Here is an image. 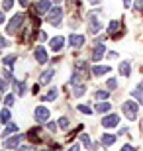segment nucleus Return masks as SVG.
Returning <instances> with one entry per match:
<instances>
[{
    "label": "nucleus",
    "instance_id": "nucleus-44",
    "mask_svg": "<svg viewBox=\"0 0 143 151\" xmlns=\"http://www.w3.org/2000/svg\"><path fill=\"white\" fill-rule=\"evenodd\" d=\"M18 2H20L22 6H28V0H18Z\"/></svg>",
    "mask_w": 143,
    "mask_h": 151
},
{
    "label": "nucleus",
    "instance_id": "nucleus-28",
    "mask_svg": "<svg viewBox=\"0 0 143 151\" xmlns=\"http://www.w3.org/2000/svg\"><path fill=\"white\" fill-rule=\"evenodd\" d=\"M75 67H77L78 73H88V67H86V63H84V61H78Z\"/></svg>",
    "mask_w": 143,
    "mask_h": 151
},
{
    "label": "nucleus",
    "instance_id": "nucleus-33",
    "mask_svg": "<svg viewBox=\"0 0 143 151\" xmlns=\"http://www.w3.org/2000/svg\"><path fill=\"white\" fill-rule=\"evenodd\" d=\"M59 128H61V129L69 128V120H67V118H59Z\"/></svg>",
    "mask_w": 143,
    "mask_h": 151
},
{
    "label": "nucleus",
    "instance_id": "nucleus-18",
    "mask_svg": "<svg viewBox=\"0 0 143 151\" xmlns=\"http://www.w3.org/2000/svg\"><path fill=\"white\" fill-rule=\"evenodd\" d=\"M118 29H120V22H118V20H112V22L108 24V34L116 37V32H118Z\"/></svg>",
    "mask_w": 143,
    "mask_h": 151
},
{
    "label": "nucleus",
    "instance_id": "nucleus-39",
    "mask_svg": "<svg viewBox=\"0 0 143 151\" xmlns=\"http://www.w3.org/2000/svg\"><path fill=\"white\" fill-rule=\"evenodd\" d=\"M90 149H94V151H102V145L100 143H92V147Z\"/></svg>",
    "mask_w": 143,
    "mask_h": 151
},
{
    "label": "nucleus",
    "instance_id": "nucleus-49",
    "mask_svg": "<svg viewBox=\"0 0 143 151\" xmlns=\"http://www.w3.org/2000/svg\"><path fill=\"white\" fill-rule=\"evenodd\" d=\"M41 151H51V149H41Z\"/></svg>",
    "mask_w": 143,
    "mask_h": 151
},
{
    "label": "nucleus",
    "instance_id": "nucleus-7",
    "mask_svg": "<svg viewBox=\"0 0 143 151\" xmlns=\"http://www.w3.org/2000/svg\"><path fill=\"white\" fill-rule=\"evenodd\" d=\"M33 55H35V59H37V63H39V65H45V63H47V59H49V55H47V51H45V47H43V45L35 47Z\"/></svg>",
    "mask_w": 143,
    "mask_h": 151
},
{
    "label": "nucleus",
    "instance_id": "nucleus-40",
    "mask_svg": "<svg viewBox=\"0 0 143 151\" xmlns=\"http://www.w3.org/2000/svg\"><path fill=\"white\" fill-rule=\"evenodd\" d=\"M6 45H8V41H6L4 37H0V49H2V47H6Z\"/></svg>",
    "mask_w": 143,
    "mask_h": 151
},
{
    "label": "nucleus",
    "instance_id": "nucleus-35",
    "mask_svg": "<svg viewBox=\"0 0 143 151\" xmlns=\"http://www.w3.org/2000/svg\"><path fill=\"white\" fill-rule=\"evenodd\" d=\"M57 126H59V124H53V122H47V129H49L51 134H55V132H57Z\"/></svg>",
    "mask_w": 143,
    "mask_h": 151
},
{
    "label": "nucleus",
    "instance_id": "nucleus-11",
    "mask_svg": "<svg viewBox=\"0 0 143 151\" xmlns=\"http://www.w3.org/2000/svg\"><path fill=\"white\" fill-rule=\"evenodd\" d=\"M63 45H65V39H63V35H55V37L51 39L49 47H51V51H55V53H59V51L63 49Z\"/></svg>",
    "mask_w": 143,
    "mask_h": 151
},
{
    "label": "nucleus",
    "instance_id": "nucleus-19",
    "mask_svg": "<svg viewBox=\"0 0 143 151\" xmlns=\"http://www.w3.org/2000/svg\"><path fill=\"white\" fill-rule=\"evenodd\" d=\"M110 108H112V104L110 102H100V104H96V112H110Z\"/></svg>",
    "mask_w": 143,
    "mask_h": 151
},
{
    "label": "nucleus",
    "instance_id": "nucleus-26",
    "mask_svg": "<svg viewBox=\"0 0 143 151\" xmlns=\"http://www.w3.org/2000/svg\"><path fill=\"white\" fill-rule=\"evenodd\" d=\"M80 143H83L84 147H88V149L92 147V141H90V137H88L86 134H80Z\"/></svg>",
    "mask_w": 143,
    "mask_h": 151
},
{
    "label": "nucleus",
    "instance_id": "nucleus-12",
    "mask_svg": "<svg viewBox=\"0 0 143 151\" xmlns=\"http://www.w3.org/2000/svg\"><path fill=\"white\" fill-rule=\"evenodd\" d=\"M110 69L112 67H108V65H94V67H90V73L96 75V77H102V75L110 73Z\"/></svg>",
    "mask_w": 143,
    "mask_h": 151
},
{
    "label": "nucleus",
    "instance_id": "nucleus-9",
    "mask_svg": "<svg viewBox=\"0 0 143 151\" xmlns=\"http://www.w3.org/2000/svg\"><path fill=\"white\" fill-rule=\"evenodd\" d=\"M20 143H22V135L16 134L14 137H8V139L4 141V147H6V149H18Z\"/></svg>",
    "mask_w": 143,
    "mask_h": 151
},
{
    "label": "nucleus",
    "instance_id": "nucleus-5",
    "mask_svg": "<svg viewBox=\"0 0 143 151\" xmlns=\"http://www.w3.org/2000/svg\"><path fill=\"white\" fill-rule=\"evenodd\" d=\"M49 110L45 106H37L35 108V114H33V118H35V122H39V124H45L47 120H49Z\"/></svg>",
    "mask_w": 143,
    "mask_h": 151
},
{
    "label": "nucleus",
    "instance_id": "nucleus-4",
    "mask_svg": "<svg viewBox=\"0 0 143 151\" xmlns=\"http://www.w3.org/2000/svg\"><path fill=\"white\" fill-rule=\"evenodd\" d=\"M100 12H94V14H90V22H88V32L90 34H98L100 29H102V22H100Z\"/></svg>",
    "mask_w": 143,
    "mask_h": 151
},
{
    "label": "nucleus",
    "instance_id": "nucleus-25",
    "mask_svg": "<svg viewBox=\"0 0 143 151\" xmlns=\"http://www.w3.org/2000/svg\"><path fill=\"white\" fill-rule=\"evenodd\" d=\"M57 98V88H51L49 92H47V94L43 96V100H49V102H53Z\"/></svg>",
    "mask_w": 143,
    "mask_h": 151
},
{
    "label": "nucleus",
    "instance_id": "nucleus-37",
    "mask_svg": "<svg viewBox=\"0 0 143 151\" xmlns=\"http://www.w3.org/2000/svg\"><path fill=\"white\" fill-rule=\"evenodd\" d=\"M6 88H8V83H6V81H2V78H0V92H4Z\"/></svg>",
    "mask_w": 143,
    "mask_h": 151
},
{
    "label": "nucleus",
    "instance_id": "nucleus-50",
    "mask_svg": "<svg viewBox=\"0 0 143 151\" xmlns=\"http://www.w3.org/2000/svg\"><path fill=\"white\" fill-rule=\"evenodd\" d=\"M0 100H2V96H0Z\"/></svg>",
    "mask_w": 143,
    "mask_h": 151
},
{
    "label": "nucleus",
    "instance_id": "nucleus-14",
    "mask_svg": "<svg viewBox=\"0 0 143 151\" xmlns=\"http://www.w3.org/2000/svg\"><path fill=\"white\" fill-rule=\"evenodd\" d=\"M14 90H16V94L18 96H24L26 94V83H24V81H16V78H14Z\"/></svg>",
    "mask_w": 143,
    "mask_h": 151
},
{
    "label": "nucleus",
    "instance_id": "nucleus-17",
    "mask_svg": "<svg viewBox=\"0 0 143 151\" xmlns=\"http://www.w3.org/2000/svg\"><path fill=\"white\" fill-rule=\"evenodd\" d=\"M114 143H116V135H112V134H104L102 135V145L110 147V145H114Z\"/></svg>",
    "mask_w": 143,
    "mask_h": 151
},
{
    "label": "nucleus",
    "instance_id": "nucleus-31",
    "mask_svg": "<svg viewBox=\"0 0 143 151\" xmlns=\"http://www.w3.org/2000/svg\"><path fill=\"white\" fill-rule=\"evenodd\" d=\"M14 100H16V98H14V94H8V96H6V98H4V104H6V106H8V108H10L12 104H14Z\"/></svg>",
    "mask_w": 143,
    "mask_h": 151
},
{
    "label": "nucleus",
    "instance_id": "nucleus-6",
    "mask_svg": "<svg viewBox=\"0 0 143 151\" xmlns=\"http://www.w3.org/2000/svg\"><path fill=\"white\" fill-rule=\"evenodd\" d=\"M51 4H53V0H39L33 8H35V12H37V14H47V12L53 8Z\"/></svg>",
    "mask_w": 143,
    "mask_h": 151
},
{
    "label": "nucleus",
    "instance_id": "nucleus-20",
    "mask_svg": "<svg viewBox=\"0 0 143 151\" xmlns=\"http://www.w3.org/2000/svg\"><path fill=\"white\" fill-rule=\"evenodd\" d=\"M132 96L135 98V102H139V104H143V90L139 88V86H137V88H133Z\"/></svg>",
    "mask_w": 143,
    "mask_h": 151
},
{
    "label": "nucleus",
    "instance_id": "nucleus-22",
    "mask_svg": "<svg viewBox=\"0 0 143 151\" xmlns=\"http://www.w3.org/2000/svg\"><path fill=\"white\" fill-rule=\"evenodd\" d=\"M2 63H4V65H6L8 69H12V65L16 63V55H6L4 59H2Z\"/></svg>",
    "mask_w": 143,
    "mask_h": 151
},
{
    "label": "nucleus",
    "instance_id": "nucleus-42",
    "mask_svg": "<svg viewBox=\"0 0 143 151\" xmlns=\"http://www.w3.org/2000/svg\"><path fill=\"white\" fill-rule=\"evenodd\" d=\"M39 39H41V41H45V39H47V34H45V32H41V34H39Z\"/></svg>",
    "mask_w": 143,
    "mask_h": 151
},
{
    "label": "nucleus",
    "instance_id": "nucleus-15",
    "mask_svg": "<svg viewBox=\"0 0 143 151\" xmlns=\"http://www.w3.org/2000/svg\"><path fill=\"white\" fill-rule=\"evenodd\" d=\"M120 75L121 77H129V75H132V65H129V61H124L120 65Z\"/></svg>",
    "mask_w": 143,
    "mask_h": 151
},
{
    "label": "nucleus",
    "instance_id": "nucleus-29",
    "mask_svg": "<svg viewBox=\"0 0 143 151\" xmlns=\"http://www.w3.org/2000/svg\"><path fill=\"white\" fill-rule=\"evenodd\" d=\"M106 88H108V90H116V88H118V81H116V78H108Z\"/></svg>",
    "mask_w": 143,
    "mask_h": 151
},
{
    "label": "nucleus",
    "instance_id": "nucleus-45",
    "mask_svg": "<svg viewBox=\"0 0 143 151\" xmlns=\"http://www.w3.org/2000/svg\"><path fill=\"white\" fill-rule=\"evenodd\" d=\"M129 4H132V0H124V6H126V8H127Z\"/></svg>",
    "mask_w": 143,
    "mask_h": 151
},
{
    "label": "nucleus",
    "instance_id": "nucleus-10",
    "mask_svg": "<svg viewBox=\"0 0 143 151\" xmlns=\"http://www.w3.org/2000/svg\"><path fill=\"white\" fill-rule=\"evenodd\" d=\"M69 43H71L73 49H80V47L84 45V35H80V34H73L71 37H69Z\"/></svg>",
    "mask_w": 143,
    "mask_h": 151
},
{
    "label": "nucleus",
    "instance_id": "nucleus-21",
    "mask_svg": "<svg viewBox=\"0 0 143 151\" xmlns=\"http://www.w3.org/2000/svg\"><path fill=\"white\" fill-rule=\"evenodd\" d=\"M18 129H20V128H18L16 124H8V126H6V129H4V132H2V134H4V135H10V134H18Z\"/></svg>",
    "mask_w": 143,
    "mask_h": 151
},
{
    "label": "nucleus",
    "instance_id": "nucleus-23",
    "mask_svg": "<svg viewBox=\"0 0 143 151\" xmlns=\"http://www.w3.org/2000/svg\"><path fill=\"white\" fill-rule=\"evenodd\" d=\"M84 94V84H75V88H73V96H83Z\"/></svg>",
    "mask_w": 143,
    "mask_h": 151
},
{
    "label": "nucleus",
    "instance_id": "nucleus-32",
    "mask_svg": "<svg viewBox=\"0 0 143 151\" xmlns=\"http://www.w3.org/2000/svg\"><path fill=\"white\" fill-rule=\"evenodd\" d=\"M2 8H4V10H12V8H14V0H4Z\"/></svg>",
    "mask_w": 143,
    "mask_h": 151
},
{
    "label": "nucleus",
    "instance_id": "nucleus-27",
    "mask_svg": "<svg viewBox=\"0 0 143 151\" xmlns=\"http://www.w3.org/2000/svg\"><path fill=\"white\" fill-rule=\"evenodd\" d=\"M0 122H10V110H8V106L0 112Z\"/></svg>",
    "mask_w": 143,
    "mask_h": 151
},
{
    "label": "nucleus",
    "instance_id": "nucleus-48",
    "mask_svg": "<svg viewBox=\"0 0 143 151\" xmlns=\"http://www.w3.org/2000/svg\"><path fill=\"white\" fill-rule=\"evenodd\" d=\"M53 2H55V4H59V2H61V0H53Z\"/></svg>",
    "mask_w": 143,
    "mask_h": 151
},
{
    "label": "nucleus",
    "instance_id": "nucleus-8",
    "mask_svg": "<svg viewBox=\"0 0 143 151\" xmlns=\"http://www.w3.org/2000/svg\"><path fill=\"white\" fill-rule=\"evenodd\" d=\"M118 124H120V116H118V114H108V116L102 120V126H104V128H108V129H110V128H116Z\"/></svg>",
    "mask_w": 143,
    "mask_h": 151
},
{
    "label": "nucleus",
    "instance_id": "nucleus-46",
    "mask_svg": "<svg viewBox=\"0 0 143 151\" xmlns=\"http://www.w3.org/2000/svg\"><path fill=\"white\" fill-rule=\"evenodd\" d=\"M100 0H90V4H98Z\"/></svg>",
    "mask_w": 143,
    "mask_h": 151
},
{
    "label": "nucleus",
    "instance_id": "nucleus-13",
    "mask_svg": "<svg viewBox=\"0 0 143 151\" xmlns=\"http://www.w3.org/2000/svg\"><path fill=\"white\" fill-rule=\"evenodd\" d=\"M104 51H106V47H104L102 43H98V45L92 49V61H100V59L104 57Z\"/></svg>",
    "mask_w": 143,
    "mask_h": 151
},
{
    "label": "nucleus",
    "instance_id": "nucleus-3",
    "mask_svg": "<svg viewBox=\"0 0 143 151\" xmlns=\"http://www.w3.org/2000/svg\"><path fill=\"white\" fill-rule=\"evenodd\" d=\"M61 18H63V8L61 6H53L49 12H47V20H49L53 26H61Z\"/></svg>",
    "mask_w": 143,
    "mask_h": 151
},
{
    "label": "nucleus",
    "instance_id": "nucleus-41",
    "mask_svg": "<svg viewBox=\"0 0 143 151\" xmlns=\"http://www.w3.org/2000/svg\"><path fill=\"white\" fill-rule=\"evenodd\" d=\"M69 151H80V145H78V143H75V145H73Z\"/></svg>",
    "mask_w": 143,
    "mask_h": 151
},
{
    "label": "nucleus",
    "instance_id": "nucleus-1",
    "mask_svg": "<svg viewBox=\"0 0 143 151\" xmlns=\"http://www.w3.org/2000/svg\"><path fill=\"white\" fill-rule=\"evenodd\" d=\"M121 112L127 120H135L139 114V102H133V100H126L124 106H121Z\"/></svg>",
    "mask_w": 143,
    "mask_h": 151
},
{
    "label": "nucleus",
    "instance_id": "nucleus-38",
    "mask_svg": "<svg viewBox=\"0 0 143 151\" xmlns=\"http://www.w3.org/2000/svg\"><path fill=\"white\" fill-rule=\"evenodd\" d=\"M135 10H143V0H135Z\"/></svg>",
    "mask_w": 143,
    "mask_h": 151
},
{
    "label": "nucleus",
    "instance_id": "nucleus-2",
    "mask_svg": "<svg viewBox=\"0 0 143 151\" xmlns=\"http://www.w3.org/2000/svg\"><path fill=\"white\" fill-rule=\"evenodd\" d=\"M22 24H24V14H14V16L10 18L8 26H6V32H8V34H16Z\"/></svg>",
    "mask_w": 143,
    "mask_h": 151
},
{
    "label": "nucleus",
    "instance_id": "nucleus-24",
    "mask_svg": "<svg viewBox=\"0 0 143 151\" xmlns=\"http://www.w3.org/2000/svg\"><path fill=\"white\" fill-rule=\"evenodd\" d=\"M51 78H53V71H47V73H43V75H41L39 83H41V84H45V83H49Z\"/></svg>",
    "mask_w": 143,
    "mask_h": 151
},
{
    "label": "nucleus",
    "instance_id": "nucleus-34",
    "mask_svg": "<svg viewBox=\"0 0 143 151\" xmlns=\"http://www.w3.org/2000/svg\"><path fill=\"white\" fill-rule=\"evenodd\" d=\"M16 151H35V147H33L32 143H29V145H20Z\"/></svg>",
    "mask_w": 143,
    "mask_h": 151
},
{
    "label": "nucleus",
    "instance_id": "nucleus-30",
    "mask_svg": "<svg viewBox=\"0 0 143 151\" xmlns=\"http://www.w3.org/2000/svg\"><path fill=\"white\" fill-rule=\"evenodd\" d=\"M77 110H78V112H83V114H86V116H90V114H92V110H90L88 106H84V104H78Z\"/></svg>",
    "mask_w": 143,
    "mask_h": 151
},
{
    "label": "nucleus",
    "instance_id": "nucleus-47",
    "mask_svg": "<svg viewBox=\"0 0 143 151\" xmlns=\"http://www.w3.org/2000/svg\"><path fill=\"white\" fill-rule=\"evenodd\" d=\"M137 86H139V88H141V90H143V81H141V83H139V84H137Z\"/></svg>",
    "mask_w": 143,
    "mask_h": 151
},
{
    "label": "nucleus",
    "instance_id": "nucleus-36",
    "mask_svg": "<svg viewBox=\"0 0 143 151\" xmlns=\"http://www.w3.org/2000/svg\"><path fill=\"white\" fill-rule=\"evenodd\" d=\"M120 151H137V147H135V145H124Z\"/></svg>",
    "mask_w": 143,
    "mask_h": 151
},
{
    "label": "nucleus",
    "instance_id": "nucleus-43",
    "mask_svg": "<svg viewBox=\"0 0 143 151\" xmlns=\"http://www.w3.org/2000/svg\"><path fill=\"white\" fill-rule=\"evenodd\" d=\"M4 22H6V18H4V14L0 12V24H4Z\"/></svg>",
    "mask_w": 143,
    "mask_h": 151
},
{
    "label": "nucleus",
    "instance_id": "nucleus-16",
    "mask_svg": "<svg viewBox=\"0 0 143 151\" xmlns=\"http://www.w3.org/2000/svg\"><path fill=\"white\" fill-rule=\"evenodd\" d=\"M92 96L96 100H108V98H110V90H94Z\"/></svg>",
    "mask_w": 143,
    "mask_h": 151
}]
</instances>
